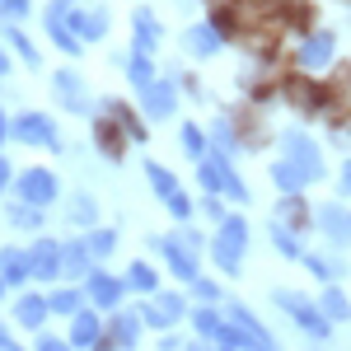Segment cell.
Here are the masks:
<instances>
[{
  "label": "cell",
  "instance_id": "obj_8",
  "mask_svg": "<svg viewBox=\"0 0 351 351\" xmlns=\"http://www.w3.org/2000/svg\"><path fill=\"white\" fill-rule=\"evenodd\" d=\"M14 136H19V141H33V145H52V141H56L52 122H47V117H38V112L19 117V122H14Z\"/></svg>",
  "mask_w": 351,
  "mask_h": 351
},
{
  "label": "cell",
  "instance_id": "obj_19",
  "mask_svg": "<svg viewBox=\"0 0 351 351\" xmlns=\"http://www.w3.org/2000/svg\"><path fill=\"white\" fill-rule=\"evenodd\" d=\"M71 337H75L80 347H94V342H99V319H94V314H80V319H75V332H71Z\"/></svg>",
  "mask_w": 351,
  "mask_h": 351
},
{
  "label": "cell",
  "instance_id": "obj_33",
  "mask_svg": "<svg viewBox=\"0 0 351 351\" xmlns=\"http://www.w3.org/2000/svg\"><path fill=\"white\" fill-rule=\"evenodd\" d=\"M183 141H188V150H192V155L202 160V132H197V127H188V132H183Z\"/></svg>",
  "mask_w": 351,
  "mask_h": 351
},
{
  "label": "cell",
  "instance_id": "obj_32",
  "mask_svg": "<svg viewBox=\"0 0 351 351\" xmlns=\"http://www.w3.org/2000/svg\"><path fill=\"white\" fill-rule=\"evenodd\" d=\"M75 304H80V300L71 295V291H56L52 295V309H75Z\"/></svg>",
  "mask_w": 351,
  "mask_h": 351
},
{
  "label": "cell",
  "instance_id": "obj_35",
  "mask_svg": "<svg viewBox=\"0 0 351 351\" xmlns=\"http://www.w3.org/2000/svg\"><path fill=\"white\" fill-rule=\"evenodd\" d=\"M291 24H309V5H300V0L291 5Z\"/></svg>",
  "mask_w": 351,
  "mask_h": 351
},
{
  "label": "cell",
  "instance_id": "obj_26",
  "mask_svg": "<svg viewBox=\"0 0 351 351\" xmlns=\"http://www.w3.org/2000/svg\"><path fill=\"white\" fill-rule=\"evenodd\" d=\"M324 309L332 314V319H347V314H351V309H347V300L337 295V291H328V295H324Z\"/></svg>",
  "mask_w": 351,
  "mask_h": 351
},
{
  "label": "cell",
  "instance_id": "obj_5",
  "mask_svg": "<svg viewBox=\"0 0 351 351\" xmlns=\"http://www.w3.org/2000/svg\"><path fill=\"white\" fill-rule=\"evenodd\" d=\"M150 183H155V192H160L164 202H169V211H173V216H188V211H192V206H188V197L178 192V183H173V178L164 173L160 164H150Z\"/></svg>",
  "mask_w": 351,
  "mask_h": 351
},
{
  "label": "cell",
  "instance_id": "obj_37",
  "mask_svg": "<svg viewBox=\"0 0 351 351\" xmlns=\"http://www.w3.org/2000/svg\"><path fill=\"white\" fill-rule=\"evenodd\" d=\"M216 141H220V150H230V145H234V136H230V127H216Z\"/></svg>",
  "mask_w": 351,
  "mask_h": 351
},
{
  "label": "cell",
  "instance_id": "obj_6",
  "mask_svg": "<svg viewBox=\"0 0 351 351\" xmlns=\"http://www.w3.org/2000/svg\"><path fill=\"white\" fill-rule=\"evenodd\" d=\"M19 192H24L33 206H43V202H52V197H56V183H52V173L33 169V173H24V178H19Z\"/></svg>",
  "mask_w": 351,
  "mask_h": 351
},
{
  "label": "cell",
  "instance_id": "obj_11",
  "mask_svg": "<svg viewBox=\"0 0 351 351\" xmlns=\"http://www.w3.org/2000/svg\"><path fill=\"white\" fill-rule=\"evenodd\" d=\"M319 225H324L332 239H351V216L342 206H324V211H319Z\"/></svg>",
  "mask_w": 351,
  "mask_h": 351
},
{
  "label": "cell",
  "instance_id": "obj_20",
  "mask_svg": "<svg viewBox=\"0 0 351 351\" xmlns=\"http://www.w3.org/2000/svg\"><path fill=\"white\" fill-rule=\"evenodd\" d=\"M56 89H61V99L71 104V108H84V99H80V80L66 71V75H56Z\"/></svg>",
  "mask_w": 351,
  "mask_h": 351
},
{
  "label": "cell",
  "instance_id": "obj_17",
  "mask_svg": "<svg viewBox=\"0 0 351 351\" xmlns=\"http://www.w3.org/2000/svg\"><path fill=\"white\" fill-rule=\"evenodd\" d=\"M183 314V300L178 295H160L155 304H150V324H173Z\"/></svg>",
  "mask_w": 351,
  "mask_h": 351
},
{
  "label": "cell",
  "instance_id": "obj_10",
  "mask_svg": "<svg viewBox=\"0 0 351 351\" xmlns=\"http://www.w3.org/2000/svg\"><path fill=\"white\" fill-rule=\"evenodd\" d=\"M160 248H164V258L173 263V271H178V276H197V263H192V253L178 239H160Z\"/></svg>",
  "mask_w": 351,
  "mask_h": 351
},
{
  "label": "cell",
  "instance_id": "obj_24",
  "mask_svg": "<svg viewBox=\"0 0 351 351\" xmlns=\"http://www.w3.org/2000/svg\"><path fill=\"white\" fill-rule=\"evenodd\" d=\"M132 80L141 84V89L150 84V61H145V52H136V56H132Z\"/></svg>",
  "mask_w": 351,
  "mask_h": 351
},
{
  "label": "cell",
  "instance_id": "obj_3",
  "mask_svg": "<svg viewBox=\"0 0 351 351\" xmlns=\"http://www.w3.org/2000/svg\"><path fill=\"white\" fill-rule=\"evenodd\" d=\"M197 164H202V183H206L211 192L225 188L230 197H243V183L234 178V173H230V169H225V160H220V155H202Z\"/></svg>",
  "mask_w": 351,
  "mask_h": 351
},
{
  "label": "cell",
  "instance_id": "obj_18",
  "mask_svg": "<svg viewBox=\"0 0 351 351\" xmlns=\"http://www.w3.org/2000/svg\"><path fill=\"white\" fill-rule=\"evenodd\" d=\"M136 52H155V19L150 14H136Z\"/></svg>",
  "mask_w": 351,
  "mask_h": 351
},
{
  "label": "cell",
  "instance_id": "obj_31",
  "mask_svg": "<svg viewBox=\"0 0 351 351\" xmlns=\"http://www.w3.org/2000/svg\"><path fill=\"white\" fill-rule=\"evenodd\" d=\"M66 267H71V271H84V248H66Z\"/></svg>",
  "mask_w": 351,
  "mask_h": 351
},
{
  "label": "cell",
  "instance_id": "obj_1",
  "mask_svg": "<svg viewBox=\"0 0 351 351\" xmlns=\"http://www.w3.org/2000/svg\"><path fill=\"white\" fill-rule=\"evenodd\" d=\"M281 145H286V155L291 160H281L276 169H271V178H276V188H286V192H300L309 178H319V150H314V141L309 136H300V132H286L281 136Z\"/></svg>",
  "mask_w": 351,
  "mask_h": 351
},
{
  "label": "cell",
  "instance_id": "obj_36",
  "mask_svg": "<svg viewBox=\"0 0 351 351\" xmlns=\"http://www.w3.org/2000/svg\"><path fill=\"white\" fill-rule=\"evenodd\" d=\"M75 220H94V202H75Z\"/></svg>",
  "mask_w": 351,
  "mask_h": 351
},
{
  "label": "cell",
  "instance_id": "obj_14",
  "mask_svg": "<svg viewBox=\"0 0 351 351\" xmlns=\"http://www.w3.org/2000/svg\"><path fill=\"white\" fill-rule=\"evenodd\" d=\"M28 267L38 271V276H52V271L61 267V253H56L52 243H38V248H33V258H28Z\"/></svg>",
  "mask_w": 351,
  "mask_h": 351
},
{
  "label": "cell",
  "instance_id": "obj_25",
  "mask_svg": "<svg viewBox=\"0 0 351 351\" xmlns=\"http://www.w3.org/2000/svg\"><path fill=\"white\" fill-rule=\"evenodd\" d=\"M132 286H136V291H150V286H155V271L145 267V263H136V267H132Z\"/></svg>",
  "mask_w": 351,
  "mask_h": 351
},
{
  "label": "cell",
  "instance_id": "obj_30",
  "mask_svg": "<svg viewBox=\"0 0 351 351\" xmlns=\"http://www.w3.org/2000/svg\"><path fill=\"white\" fill-rule=\"evenodd\" d=\"M216 328H220V319H216V314H206V309L197 314V332H206V337H216Z\"/></svg>",
  "mask_w": 351,
  "mask_h": 351
},
{
  "label": "cell",
  "instance_id": "obj_40",
  "mask_svg": "<svg viewBox=\"0 0 351 351\" xmlns=\"http://www.w3.org/2000/svg\"><path fill=\"white\" fill-rule=\"evenodd\" d=\"M0 71H5V61H0Z\"/></svg>",
  "mask_w": 351,
  "mask_h": 351
},
{
  "label": "cell",
  "instance_id": "obj_7",
  "mask_svg": "<svg viewBox=\"0 0 351 351\" xmlns=\"http://www.w3.org/2000/svg\"><path fill=\"white\" fill-rule=\"evenodd\" d=\"M47 33L56 38V47L80 52V43H75V33H71V10H66V5H52V14H47Z\"/></svg>",
  "mask_w": 351,
  "mask_h": 351
},
{
  "label": "cell",
  "instance_id": "obj_39",
  "mask_svg": "<svg viewBox=\"0 0 351 351\" xmlns=\"http://www.w3.org/2000/svg\"><path fill=\"white\" fill-rule=\"evenodd\" d=\"M0 136H5V122H0Z\"/></svg>",
  "mask_w": 351,
  "mask_h": 351
},
{
  "label": "cell",
  "instance_id": "obj_23",
  "mask_svg": "<svg viewBox=\"0 0 351 351\" xmlns=\"http://www.w3.org/2000/svg\"><path fill=\"white\" fill-rule=\"evenodd\" d=\"M43 309H47L43 300H33V295H28L24 304H19V319H24V324H43Z\"/></svg>",
  "mask_w": 351,
  "mask_h": 351
},
{
  "label": "cell",
  "instance_id": "obj_12",
  "mask_svg": "<svg viewBox=\"0 0 351 351\" xmlns=\"http://www.w3.org/2000/svg\"><path fill=\"white\" fill-rule=\"evenodd\" d=\"M328 56H332V38H328V33L309 38V43L300 47V61H304V66H328Z\"/></svg>",
  "mask_w": 351,
  "mask_h": 351
},
{
  "label": "cell",
  "instance_id": "obj_15",
  "mask_svg": "<svg viewBox=\"0 0 351 351\" xmlns=\"http://www.w3.org/2000/svg\"><path fill=\"white\" fill-rule=\"evenodd\" d=\"M89 295L99 300V304H117V295H122V291H117V281H112V276L89 271Z\"/></svg>",
  "mask_w": 351,
  "mask_h": 351
},
{
  "label": "cell",
  "instance_id": "obj_34",
  "mask_svg": "<svg viewBox=\"0 0 351 351\" xmlns=\"http://www.w3.org/2000/svg\"><path fill=\"white\" fill-rule=\"evenodd\" d=\"M112 248V234H94V239H89V253H108Z\"/></svg>",
  "mask_w": 351,
  "mask_h": 351
},
{
  "label": "cell",
  "instance_id": "obj_16",
  "mask_svg": "<svg viewBox=\"0 0 351 351\" xmlns=\"http://www.w3.org/2000/svg\"><path fill=\"white\" fill-rule=\"evenodd\" d=\"M75 28H80L84 38H104V33H108V14H104V10H80V14H75Z\"/></svg>",
  "mask_w": 351,
  "mask_h": 351
},
{
  "label": "cell",
  "instance_id": "obj_2",
  "mask_svg": "<svg viewBox=\"0 0 351 351\" xmlns=\"http://www.w3.org/2000/svg\"><path fill=\"white\" fill-rule=\"evenodd\" d=\"M243 248H248V230H243V220H225V225H220V239H216L220 267L234 271V267H239V258H243Z\"/></svg>",
  "mask_w": 351,
  "mask_h": 351
},
{
  "label": "cell",
  "instance_id": "obj_13",
  "mask_svg": "<svg viewBox=\"0 0 351 351\" xmlns=\"http://www.w3.org/2000/svg\"><path fill=\"white\" fill-rule=\"evenodd\" d=\"M230 324H239L243 332H253V342H258V347H271L267 328L258 324V319H253V314H248V309H243V304H234V309H230Z\"/></svg>",
  "mask_w": 351,
  "mask_h": 351
},
{
  "label": "cell",
  "instance_id": "obj_38",
  "mask_svg": "<svg viewBox=\"0 0 351 351\" xmlns=\"http://www.w3.org/2000/svg\"><path fill=\"white\" fill-rule=\"evenodd\" d=\"M342 188H347V192H351V164H347V173H342Z\"/></svg>",
  "mask_w": 351,
  "mask_h": 351
},
{
  "label": "cell",
  "instance_id": "obj_9",
  "mask_svg": "<svg viewBox=\"0 0 351 351\" xmlns=\"http://www.w3.org/2000/svg\"><path fill=\"white\" fill-rule=\"evenodd\" d=\"M145 108H150V117H164V112H173V84L150 80V84H145Z\"/></svg>",
  "mask_w": 351,
  "mask_h": 351
},
{
  "label": "cell",
  "instance_id": "obj_27",
  "mask_svg": "<svg viewBox=\"0 0 351 351\" xmlns=\"http://www.w3.org/2000/svg\"><path fill=\"white\" fill-rule=\"evenodd\" d=\"M99 141H104V150H108V155L122 150V141H117V132H112V122H99Z\"/></svg>",
  "mask_w": 351,
  "mask_h": 351
},
{
  "label": "cell",
  "instance_id": "obj_28",
  "mask_svg": "<svg viewBox=\"0 0 351 351\" xmlns=\"http://www.w3.org/2000/svg\"><path fill=\"white\" fill-rule=\"evenodd\" d=\"M271 243H276L281 253H300V243H295V234H291V230H271Z\"/></svg>",
  "mask_w": 351,
  "mask_h": 351
},
{
  "label": "cell",
  "instance_id": "obj_21",
  "mask_svg": "<svg viewBox=\"0 0 351 351\" xmlns=\"http://www.w3.org/2000/svg\"><path fill=\"white\" fill-rule=\"evenodd\" d=\"M108 337L117 342V347H132V342H136V319H132V314H122V319L112 324V332H108Z\"/></svg>",
  "mask_w": 351,
  "mask_h": 351
},
{
  "label": "cell",
  "instance_id": "obj_29",
  "mask_svg": "<svg viewBox=\"0 0 351 351\" xmlns=\"http://www.w3.org/2000/svg\"><path fill=\"white\" fill-rule=\"evenodd\" d=\"M5 271L19 281V276H28V258H19V253H5Z\"/></svg>",
  "mask_w": 351,
  "mask_h": 351
},
{
  "label": "cell",
  "instance_id": "obj_22",
  "mask_svg": "<svg viewBox=\"0 0 351 351\" xmlns=\"http://www.w3.org/2000/svg\"><path fill=\"white\" fill-rule=\"evenodd\" d=\"M188 47H192V52H202V56L216 52V28H192V33H188Z\"/></svg>",
  "mask_w": 351,
  "mask_h": 351
},
{
  "label": "cell",
  "instance_id": "obj_4",
  "mask_svg": "<svg viewBox=\"0 0 351 351\" xmlns=\"http://www.w3.org/2000/svg\"><path fill=\"white\" fill-rule=\"evenodd\" d=\"M276 300H281V304H286V309H291V314L300 319V328H309L314 337H328V319L319 314V309H314V304H309V300H300L295 291H281Z\"/></svg>",
  "mask_w": 351,
  "mask_h": 351
}]
</instances>
